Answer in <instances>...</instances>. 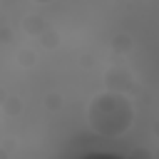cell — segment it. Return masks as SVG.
Masks as SVG:
<instances>
[{"label": "cell", "mask_w": 159, "mask_h": 159, "mask_svg": "<svg viewBox=\"0 0 159 159\" xmlns=\"http://www.w3.org/2000/svg\"><path fill=\"white\" fill-rule=\"evenodd\" d=\"M87 122H89V129L99 137H122L134 122L132 102L124 94L102 92L89 102Z\"/></svg>", "instance_id": "6da1fadb"}, {"label": "cell", "mask_w": 159, "mask_h": 159, "mask_svg": "<svg viewBox=\"0 0 159 159\" xmlns=\"http://www.w3.org/2000/svg\"><path fill=\"white\" fill-rule=\"evenodd\" d=\"M35 2H52V0H35Z\"/></svg>", "instance_id": "7a4b0ae2"}]
</instances>
